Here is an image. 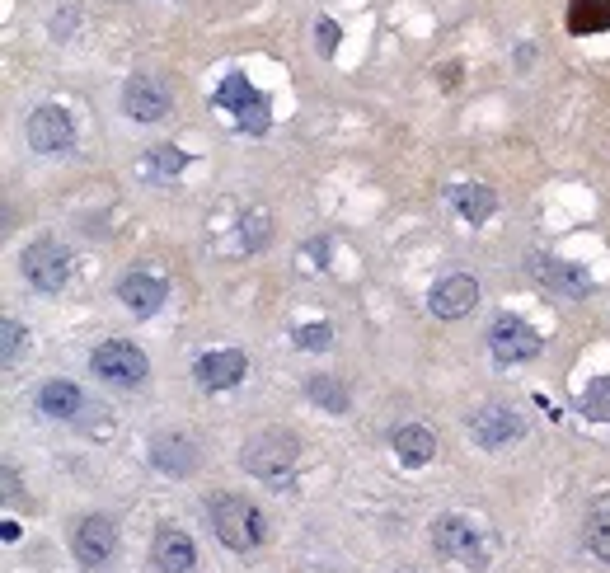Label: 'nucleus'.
<instances>
[{
	"instance_id": "obj_9",
	"label": "nucleus",
	"mask_w": 610,
	"mask_h": 573,
	"mask_svg": "<svg viewBox=\"0 0 610 573\" xmlns=\"http://www.w3.org/2000/svg\"><path fill=\"white\" fill-rule=\"evenodd\" d=\"M521 433H526L521 414H517V409H503V404H488V409H479V414L470 419V437L484 451L507 447V442H512V437H521Z\"/></svg>"
},
{
	"instance_id": "obj_18",
	"label": "nucleus",
	"mask_w": 610,
	"mask_h": 573,
	"mask_svg": "<svg viewBox=\"0 0 610 573\" xmlns=\"http://www.w3.org/2000/svg\"><path fill=\"white\" fill-rule=\"evenodd\" d=\"M38 404H43V414H52V419H76L80 409H85V395L71 381H47L38 390Z\"/></svg>"
},
{
	"instance_id": "obj_30",
	"label": "nucleus",
	"mask_w": 610,
	"mask_h": 573,
	"mask_svg": "<svg viewBox=\"0 0 610 573\" xmlns=\"http://www.w3.org/2000/svg\"><path fill=\"white\" fill-rule=\"evenodd\" d=\"M0 536H5V541H19V527H15V522H10V517L0 522Z\"/></svg>"
},
{
	"instance_id": "obj_25",
	"label": "nucleus",
	"mask_w": 610,
	"mask_h": 573,
	"mask_svg": "<svg viewBox=\"0 0 610 573\" xmlns=\"http://www.w3.org/2000/svg\"><path fill=\"white\" fill-rule=\"evenodd\" d=\"M183 165H188V155H183L179 146H155V155H151V174H155V179H169V174H179Z\"/></svg>"
},
{
	"instance_id": "obj_13",
	"label": "nucleus",
	"mask_w": 610,
	"mask_h": 573,
	"mask_svg": "<svg viewBox=\"0 0 610 573\" xmlns=\"http://www.w3.org/2000/svg\"><path fill=\"white\" fill-rule=\"evenodd\" d=\"M244 372H249V362H244L240 348H226V353H207V357H198V367H193V376H198L202 390H230V386H240Z\"/></svg>"
},
{
	"instance_id": "obj_22",
	"label": "nucleus",
	"mask_w": 610,
	"mask_h": 573,
	"mask_svg": "<svg viewBox=\"0 0 610 573\" xmlns=\"http://www.w3.org/2000/svg\"><path fill=\"white\" fill-rule=\"evenodd\" d=\"M578 409L596 423H610V376H596L587 381V390L578 395Z\"/></svg>"
},
{
	"instance_id": "obj_7",
	"label": "nucleus",
	"mask_w": 610,
	"mask_h": 573,
	"mask_svg": "<svg viewBox=\"0 0 610 573\" xmlns=\"http://www.w3.org/2000/svg\"><path fill=\"white\" fill-rule=\"evenodd\" d=\"M488 348H493V357L498 362H531V357H540V334H535L526 320H517V315H498L493 320V329H488Z\"/></svg>"
},
{
	"instance_id": "obj_8",
	"label": "nucleus",
	"mask_w": 610,
	"mask_h": 573,
	"mask_svg": "<svg viewBox=\"0 0 610 573\" xmlns=\"http://www.w3.org/2000/svg\"><path fill=\"white\" fill-rule=\"evenodd\" d=\"M474 301H479V282L470 273H446L432 292H427V310L437 315V320H460V315H470Z\"/></svg>"
},
{
	"instance_id": "obj_23",
	"label": "nucleus",
	"mask_w": 610,
	"mask_h": 573,
	"mask_svg": "<svg viewBox=\"0 0 610 573\" xmlns=\"http://www.w3.org/2000/svg\"><path fill=\"white\" fill-rule=\"evenodd\" d=\"M254 94H259V90H254V85H249V80H244V76H226V80H221V85H216V94H212V99H216V109H235V113H240L244 104L254 99Z\"/></svg>"
},
{
	"instance_id": "obj_1",
	"label": "nucleus",
	"mask_w": 610,
	"mask_h": 573,
	"mask_svg": "<svg viewBox=\"0 0 610 573\" xmlns=\"http://www.w3.org/2000/svg\"><path fill=\"white\" fill-rule=\"evenodd\" d=\"M212 527H216V536H221V545H230L235 555H249V550H259L263 536H268V517H263V508L249 503V498L221 494V498H212Z\"/></svg>"
},
{
	"instance_id": "obj_28",
	"label": "nucleus",
	"mask_w": 610,
	"mask_h": 573,
	"mask_svg": "<svg viewBox=\"0 0 610 573\" xmlns=\"http://www.w3.org/2000/svg\"><path fill=\"white\" fill-rule=\"evenodd\" d=\"M315 38H320L324 57H334V52H338V24H334V19H320V24H315Z\"/></svg>"
},
{
	"instance_id": "obj_3",
	"label": "nucleus",
	"mask_w": 610,
	"mask_h": 573,
	"mask_svg": "<svg viewBox=\"0 0 610 573\" xmlns=\"http://www.w3.org/2000/svg\"><path fill=\"white\" fill-rule=\"evenodd\" d=\"M432 545H437V555H446L451 564H465V569H484L488 564L484 531L465 522V517H437L432 522Z\"/></svg>"
},
{
	"instance_id": "obj_19",
	"label": "nucleus",
	"mask_w": 610,
	"mask_h": 573,
	"mask_svg": "<svg viewBox=\"0 0 610 573\" xmlns=\"http://www.w3.org/2000/svg\"><path fill=\"white\" fill-rule=\"evenodd\" d=\"M564 24H568V33H578V38H587V33H606L610 29V0H573Z\"/></svg>"
},
{
	"instance_id": "obj_24",
	"label": "nucleus",
	"mask_w": 610,
	"mask_h": 573,
	"mask_svg": "<svg viewBox=\"0 0 610 573\" xmlns=\"http://www.w3.org/2000/svg\"><path fill=\"white\" fill-rule=\"evenodd\" d=\"M587 550L601 559H610V503L606 508L592 512V522H587Z\"/></svg>"
},
{
	"instance_id": "obj_12",
	"label": "nucleus",
	"mask_w": 610,
	"mask_h": 573,
	"mask_svg": "<svg viewBox=\"0 0 610 573\" xmlns=\"http://www.w3.org/2000/svg\"><path fill=\"white\" fill-rule=\"evenodd\" d=\"M151 461H155V470H165V475H193L202 465V451H198V442L193 437H183V433H160L151 442Z\"/></svg>"
},
{
	"instance_id": "obj_2",
	"label": "nucleus",
	"mask_w": 610,
	"mask_h": 573,
	"mask_svg": "<svg viewBox=\"0 0 610 573\" xmlns=\"http://www.w3.org/2000/svg\"><path fill=\"white\" fill-rule=\"evenodd\" d=\"M296 456H301L296 433H287V428H268V433L244 442L240 465L249 470V475H259V480H287L291 470H296Z\"/></svg>"
},
{
	"instance_id": "obj_26",
	"label": "nucleus",
	"mask_w": 610,
	"mask_h": 573,
	"mask_svg": "<svg viewBox=\"0 0 610 573\" xmlns=\"http://www.w3.org/2000/svg\"><path fill=\"white\" fill-rule=\"evenodd\" d=\"M334 343V329L329 325H301L296 329V348H305V353H324Z\"/></svg>"
},
{
	"instance_id": "obj_14",
	"label": "nucleus",
	"mask_w": 610,
	"mask_h": 573,
	"mask_svg": "<svg viewBox=\"0 0 610 573\" xmlns=\"http://www.w3.org/2000/svg\"><path fill=\"white\" fill-rule=\"evenodd\" d=\"M118 550V527L108 522V517H85L76 527V559L80 564H108Z\"/></svg>"
},
{
	"instance_id": "obj_17",
	"label": "nucleus",
	"mask_w": 610,
	"mask_h": 573,
	"mask_svg": "<svg viewBox=\"0 0 610 573\" xmlns=\"http://www.w3.org/2000/svg\"><path fill=\"white\" fill-rule=\"evenodd\" d=\"M390 447H395V456L404 465H427L437 456V437L427 433V428H418V423H409V428H395V433H390Z\"/></svg>"
},
{
	"instance_id": "obj_16",
	"label": "nucleus",
	"mask_w": 610,
	"mask_h": 573,
	"mask_svg": "<svg viewBox=\"0 0 610 573\" xmlns=\"http://www.w3.org/2000/svg\"><path fill=\"white\" fill-rule=\"evenodd\" d=\"M151 559H155V569L160 573H188L193 569V541L183 536V531H174V527H165L160 536H155V550H151Z\"/></svg>"
},
{
	"instance_id": "obj_6",
	"label": "nucleus",
	"mask_w": 610,
	"mask_h": 573,
	"mask_svg": "<svg viewBox=\"0 0 610 573\" xmlns=\"http://www.w3.org/2000/svg\"><path fill=\"white\" fill-rule=\"evenodd\" d=\"M19 268H24V278H29L38 292H61L66 278H71L66 249L52 245V240H33V245L19 254Z\"/></svg>"
},
{
	"instance_id": "obj_29",
	"label": "nucleus",
	"mask_w": 610,
	"mask_h": 573,
	"mask_svg": "<svg viewBox=\"0 0 610 573\" xmlns=\"http://www.w3.org/2000/svg\"><path fill=\"white\" fill-rule=\"evenodd\" d=\"M244 235H249V217H244ZM263 240H268V217H263V212H254V249H259Z\"/></svg>"
},
{
	"instance_id": "obj_27",
	"label": "nucleus",
	"mask_w": 610,
	"mask_h": 573,
	"mask_svg": "<svg viewBox=\"0 0 610 573\" xmlns=\"http://www.w3.org/2000/svg\"><path fill=\"white\" fill-rule=\"evenodd\" d=\"M0 334H5V367H15V362H19V343L29 339V334H24L15 320H5V325H0Z\"/></svg>"
},
{
	"instance_id": "obj_4",
	"label": "nucleus",
	"mask_w": 610,
	"mask_h": 573,
	"mask_svg": "<svg viewBox=\"0 0 610 573\" xmlns=\"http://www.w3.org/2000/svg\"><path fill=\"white\" fill-rule=\"evenodd\" d=\"M90 372L104 376V381H113V386H141L146 372H151V362H146V353H141L137 343L108 339L90 353Z\"/></svg>"
},
{
	"instance_id": "obj_11",
	"label": "nucleus",
	"mask_w": 610,
	"mask_h": 573,
	"mask_svg": "<svg viewBox=\"0 0 610 573\" xmlns=\"http://www.w3.org/2000/svg\"><path fill=\"white\" fill-rule=\"evenodd\" d=\"M535 282L549 287L554 296H564V301H578V296L592 292V278H587V268L568 264V259H535Z\"/></svg>"
},
{
	"instance_id": "obj_20",
	"label": "nucleus",
	"mask_w": 610,
	"mask_h": 573,
	"mask_svg": "<svg viewBox=\"0 0 610 573\" xmlns=\"http://www.w3.org/2000/svg\"><path fill=\"white\" fill-rule=\"evenodd\" d=\"M451 202L460 207V217L474 221V226H484V221L493 217V207H498L493 188H484V184H456L451 188Z\"/></svg>"
},
{
	"instance_id": "obj_15",
	"label": "nucleus",
	"mask_w": 610,
	"mask_h": 573,
	"mask_svg": "<svg viewBox=\"0 0 610 573\" xmlns=\"http://www.w3.org/2000/svg\"><path fill=\"white\" fill-rule=\"evenodd\" d=\"M165 296H169V287H165V278H155V273H127V278L118 282V301L132 315H155V310L165 306Z\"/></svg>"
},
{
	"instance_id": "obj_21",
	"label": "nucleus",
	"mask_w": 610,
	"mask_h": 573,
	"mask_svg": "<svg viewBox=\"0 0 610 573\" xmlns=\"http://www.w3.org/2000/svg\"><path fill=\"white\" fill-rule=\"evenodd\" d=\"M305 395H310L315 404H324L329 414H348V404H352L348 386H343L338 376H310V386H305Z\"/></svg>"
},
{
	"instance_id": "obj_5",
	"label": "nucleus",
	"mask_w": 610,
	"mask_h": 573,
	"mask_svg": "<svg viewBox=\"0 0 610 573\" xmlns=\"http://www.w3.org/2000/svg\"><path fill=\"white\" fill-rule=\"evenodd\" d=\"M24 137L38 155H66L76 146V123H71V113L57 109V104H43V109L29 113V123H24Z\"/></svg>"
},
{
	"instance_id": "obj_10",
	"label": "nucleus",
	"mask_w": 610,
	"mask_h": 573,
	"mask_svg": "<svg viewBox=\"0 0 610 573\" xmlns=\"http://www.w3.org/2000/svg\"><path fill=\"white\" fill-rule=\"evenodd\" d=\"M122 109L141 118V123H155L169 113V85L160 76H132L122 85Z\"/></svg>"
}]
</instances>
